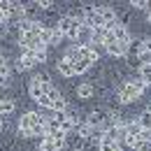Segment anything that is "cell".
Returning a JSON list of instances; mask_svg holds the SVG:
<instances>
[{
  "instance_id": "7402d4cb",
  "label": "cell",
  "mask_w": 151,
  "mask_h": 151,
  "mask_svg": "<svg viewBox=\"0 0 151 151\" xmlns=\"http://www.w3.org/2000/svg\"><path fill=\"white\" fill-rule=\"evenodd\" d=\"M114 151H123V149H121V144H119V147H116V149H114Z\"/></svg>"
},
{
  "instance_id": "4fadbf2b",
  "label": "cell",
  "mask_w": 151,
  "mask_h": 151,
  "mask_svg": "<svg viewBox=\"0 0 151 151\" xmlns=\"http://www.w3.org/2000/svg\"><path fill=\"white\" fill-rule=\"evenodd\" d=\"M77 95H79L81 100H88V98L93 95V86H91V84H79V86H77Z\"/></svg>"
},
{
  "instance_id": "3957f363",
  "label": "cell",
  "mask_w": 151,
  "mask_h": 151,
  "mask_svg": "<svg viewBox=\"0 0 151 151\" xmlns=\"http://www.w3.org/2000/svg\"><path fill=\"white\" fill-rule=\"evenodd\" d=\"M102 47H105V51H107L109 56H114V58H121V56H126V51H128V47L119 44V42H116V40L112 37V33H109V35L105 37V44H102Z\"/></svg>"
},
{
  "instance_id": "ac0fdd59",
  "label": "cell",
  "mask_w": 151,
  "mask_h": 151,
  "mask_svg": "<svg viewBox=\"0 0 151 151\" xmlns=\"http://www.w3.org/2000/svg\"><path fill=\"white\" fill-rule=\"evenodd\" d=\"M132 7H137V9H144V12H149V2H147V0H135V2H132Z\"/></svg>"
},
{
  "instance_id": "9a60e30c",
  "label": "cell",
  "mask_w": 151,
  "mask_h": 151,
  "mask_svg": "<svg viewBox=\"0 0 151 151\" xmlns=\"http://www.w3.org/2000/svg\"><path fill=\"white\" fill-rule=\"evenodd\" d=\"M139 77L147 81V86H151V63H142L139 65Z\"/></svg>"
},
{
  "instance_id": "5bb4252c",
  "label": "cell",
  "mask_w": 151,
  "mask_h": 151,
  "mask_svg": "<svg viewBox=\"0 0 151 151\" xmlns=\"http://www.w3.org/2000/svg\"><path fill=\"white\" fill-rule=\"evenodd\" d=\"M98 9H100V17H102V21H105V26L112 23V21H116V14H114L112 7H98Z\"/></svg>"
},
{
  "instance_id": "5b68a950",
  "label": "cell",
  "mask_w": 151,
  "mask_h": 151,
  "mask_svg": "<svg viewBox=\"0 0 151 151\" xmlns=\"http://www.w3.org/2000/svg\"><path fill=\"white\" fill-rule=\"evenodd\" d=\"M35 65H37V56H35V51L23 49L21 58L17 60V70H30V68H35Z\"/></svg>"
},
{
  "instance_id": "9c48e42d",
  "label": "cell",
  "mask_w": 151,
  "mask_h": 151,
  "mask_svg": "<svg viewBox=\"0 0 151 151\" xmlns=\"http://www.w3.org/2000/svg\"><path fill=\"white\" fill-rule=\"evenodd\" d=\"M65 58V56H63ZM70 63H72V68H75V75H81V72H86L91 65H93V60L91 58H68Z\"/></svg>"
},
{
  "instance_id": "d4e9b609",
  "label": "cell",
  "mask_w": 151,
  "mask_h": 151,
  "mask_svg": "<svg viewBox=\"0 0 151 151\" xmlns=\"http://www.w3.org/2000/svg\"><path fill=\"white\" fill-rule=\"evenodd\" d=\"M0 105H2V98H0Z\"/></svg>"
},
{
  "instance_id": "6da1fadb",
  "label": "cell",
  "mask_w": 151,
  "mask_h": 151,
  "mask_svg": "<svg viewBox=\"0 0 151 151\" xmlns=\"http://www.w3.org/2000/svg\"><path fill=\"white\" fill-rule=\"evenodd\" d=\"M65 144V135L56 132V135H44L40 139V151H60Z\"/></svg>"
},
{
  "instance_id": "e0dca14e",
  "label": "cell",
  "mask_w": 151,
  "mask_h": 151,
  "mask_svg": "<svg viewBox=\"0 0 151 151\" xmlns=\"http://www.w3.org/2000/svg\"><path fill=\"white\" fill-rule=\"evenodd\" d=\"M14 112V102L12 100H2V105H0V114H12Z\"/></svg>"
},
{
  "instance_id": "ba28073f",
  "label": "cell",
  "mask_w": 151,
  "mask_h": 151,
  "mask_svg": "<svg viewBox=\"0 0 151 151\" xmlns=\"http://www.w3.org/2000/svg\"><path fill=\"white\" fill-rule=\"evenodd\" d=\"M119 147V142L114 139L112 135H107V132L102 130V135H100V139H98V149L100 151H114Z\"/></svg>"
},
{
  "instance_id": "277c9868",
  "label": "cell",
  "mask_w": 151,
  "mask_h": 151,
  "mask_svg": "<svg viewBox=\"0 0 151 151\" xmlns=\"http://www.w3.org/2000/svg\"><path fill=\"white\" fill-rule=\"evenodd\" d=\"M137 98H139V93L135 91V86H132L130 81H126L121 86V91H119V102L121 105H130L132 100H137Z\"/></svg>"
},
{
  "instance_id": "cb8c5ba5",
  "label": "cell",
  "mask_w": 151,
  "mask_h": 151,
  "mask_svg": "<svg viewBox=\"0 0 151 151\" xmlns=\"http://www.w3.org/2000/svg\"><path fill=\"white\" fill-rule=\"evenodd\" d=\"M147 17H149V21H151V12H149V14H147Z\"/></svg>"
},
{
  "instance_id": "2e32d148",
  "label": "cell",
  "mask_w": 151,
  "mask_h": 151,
  "mask_svg": "<svg viewBox=\"0 0 151 151\" xmlns=\"http://www.w3.org/2000/svg\"><path fill=\"white\" fill-rule=\"evenodd\" d=\"M130 84L135 86V91H137L139 95H142L144 91H147V81H144L142 77H132V79H130Z\"/></svg>"
},
{
  "instance_id": "603a6c76",
  "label": "cell",
  "mask_w": 151,
  "mask_h": 151,
  "mask_svg": "<svg viewBox=\"0 0 151 151\" xmlns=\"http://www.w3.org/2000/svg\"><path fill=\"white\" fill-rule=\"evenodd\" d=\"M147 109H149V112H151V100H149V105H147Z\"/></svg>"
},
{
  "instance_id": "44dd1931",
  "label": "cell",
  "mask_w": 151,
  "mask_h": 151,
  "mask_svg": "<svg viewBox=\"0 0 151 151\" xmlns=\"http://www.w3.org/2000/svg\"><path fill=\"white\" fill-rule=\"evenodd\" d=\"M2 126H5V121H2V114H0V130H2Z\"/></svg>"
},
{
  "instance_id": "52a82bcc",
  "label": "cell",
  "mask_w": 151,
  "mask_h": 151,
  "mask_svg": "<svg viewBox=\"0 0 151 151\" xmlns=\"http://www.w3.org/2000/svg\"><path fill=\"white\" fill-rule=\"evenodd\" d=\"M47 84H51V81H40L37 77L30 81V98L33 100H40L42 95H47Z\"/></svg>"
},
{
  "instance_id": "30bf717a",
  "label": "cell",
  "mask_w": 151,
  "mask_h": 151,
  "mask_svg": "<svg viewBox=\"0 0 151 151\" xmlns=\"http://www.w3.org/2000/svg\"><path fill=\"white\" fill-rule=\"evenodd\" d=\"M102 130H95L93 126L86 121V123H77V135L81 137V139H88V137H93V135H100Z\"/></svg>"
},
{
  "instance_id": "7a4b0ae2",
  "label": "cell",
  "mask_w": 151,
  "mask_h": 151,
  "mask_svg": "<svg viewBox=\"0 0 151 151\" xmlns=\"http://www.w3.org/2000/svg\"><path fill=\"white\" fill-rule=\"evenodd\" d=\"M40 123V119H37V112H26L23 116H21V121H19V130L23 137H33V128ZM42 126V123H40Z\"/></svg>"
},
{
  "instance_id": "d6986e66",
  "label": "cell",
  "mask_w": 151,
  "mask_h": 151,
  "mask_svg": "<svg viewBox=\"0 0 151 151\" xmlns=\"http://www.w3.org/2000/svg\"><path fill=\"white\" fill-rule=\"evenodd\" d=\"M40 5V9H51L54 5H51V0H42V2H37Z\"/></svg>"
},
{
  "instance_id": "ffe728a7",
  "label": "cell",
  "mask_w": 151,
  "mask_h": 151,
  "mask_svg": "<svg viewBox=\"0 0 151 151\" xmlns=\"http://www.w3.org/2000/svg\"><path fill=\"white\" fill-rule=\"evenodd\" d=\"M139 137H142L144 142H151V130H142V132H139Z\"/></svg>"
},
{
  "instance_id": "8992f818",
  "label": "cell",
  "mask_w": 151,
  "mask_h": 151,
  "mask_svg": "<svg viewBox=\"0 0 151 151\" xmlns=\"http://www.w3.org/2000/svg\"><path fill=\"white\" fill-rule=\"evenodd\" d=\"M112 37L116 40L119 44H123V47H128V44H130V30H128V28H126L123 23H119V26H116V28L112 30Z\"/></svg>"
},
{
  "instance_id": "7c38bea8",
  "label": "cell",
  "mask_w": 151,
  "mask_h": 151,
  "mask_svg": "<svg viewBox=\"0 0 151 151\" xmlns=\"http://www.w3.org/2000/svg\"><path fill=\"white\" fill-rule=\"evenodd\" d=\"M137 123H139L142 130H151V112L149 109H144V112L137 116Z\"/></svg>"
},
{
  "instance_id": "8fae6325",
  "label": "cell",
  "mask_w": 151,
  "mask_h": 151,
  "mask_svg": "<svg viewBox=\"0 0 151 151\" xmlns=\"http://www.w3.org/2000/svg\"><path fill=\"white\" fill-rule=\"evenodd\" d=\"M58 72L63 77H75V68H72V63L68 58H60L58 60Z\"/></svg>"
}]
</instances>
